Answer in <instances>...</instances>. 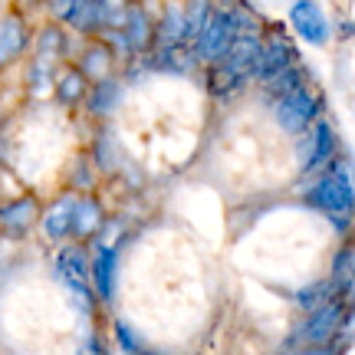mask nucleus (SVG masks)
<instances>
[{
	"label": "nucleus",
	"instance_id": "nucleus-15",
	"mask_svg": "<svg viewBox=\"0 0 355 355\" xmlns=\"http://www.w3.org/2000/svg\"><path fill=\"white\" fill-rule=\"evenodd\" d=\"M66 24L73 26L76 33H99V30H105V7H102V0H79L76 10L69 13Z\"/></svg>",
	"mask_w": 355,
	"mask_h": 355
},
{
	"label": "nucleus",
	"instance_id": "nucleus-22",
	"mask_svg": "<svg viewBox=\"0 0 355 355\" xmlns=\"http://www.w3.org/2000/svg\"><path fill=\"white\" fill-rule=\"evenodd\" d=\"M329 296H332V286H329V283H316V286H306V290L296 293V303H300L306 313H309V309H316L319 303H326Z\"/></svg>",
	"mask_w": 355,
	"mask_h": 355
},
{
	"label": "nucleus",
	"instance_id": "nucleus-7",
	"mask_svg": "<svg viewBox=\"0 0 355 355\" xmlns=\"http://www.w3.org/2000/svg\"><path fill=\"white\" fill-rule=\"evenodd\" d=\"M30 46V30H26L20 13L0 17V69L13 66Z\"/></svg>",
	"mask_w": 355,
	"mask_h": 355
},
{
	"label": "nucleus",
	"instance_id": "nucleus-19",
	"mask_svg": "<svg viewBox=\"0 0 355 355\" xmlns=\"http://www.w3.org/2000/svg\"><path fill=\"white\" fill-rule=\"evenodd\" d=\"M303 69H293V66H286V69H279L277 76H270V79H263L266 83V92L273 96V99H283L286 92H293L296 86H303Z\"/></svg>",
	"mask_w": 355,
	"mask_h": 355
},
{
	"label": "nucleus",
	"instance_id": "nucleus-5",
	"mask_svg": "<svg viewBox=\"0 0 355 355\" xmlns=\"http://www.w3.org/2000/svg\"><path fill=\"white\" fill-rule=\"evenodd\" d=\"M339 322H343V303H339V300H326V303H319L316 309H309V319H306L303 329L296 332L293 339L322 345V343H329L332 336H336Z\"/></svg>",
	"mask_w": 355,
	"mask_h": 355
},
{
	"label": "nucleus",
	"instance_id": "nucleus-9",
	"mask_svg": "<svg viewBox=\"0 0 355 355\" xmlns=\"http://www.w3.org/2000/svg\"><path fill=\"white\" fill-rule=\"evenodd\" d=\"M37 217H40L37 198L24 194V198H17V201H10V204H3V207H0V227L7 230L10 237H24L26 230L37 224Z\"/></svg>",
	"mask_w": 355,
	"mask_h": 355
},
{
	"label": "nucleus",
	"instance_id": "nucleus-25",
	"mask_svg": "<svg viewBox=\"0 0 355 355\" xmlns=\"http://www.w3.org/2000/svg\"><path fill=\"white\" fill-rule=\"evenodd\" d=\"M43 3H46V10H50V17L56 20V24H66L69 13L76 10L79 0H43Z\"/></svg>",
	"mask_w": 355,
	"mask_h": 355
},
{
	"label": "nucleus",
	"instance_id": "nucleus-1",
	"mask_svg": "<svg viewBox=\"0 0 355 355\" xmlns=\"http://www.w3.org/2000/svg\"><path fill=\"white\" fill-rule=\"evenodd\" d=\"M309 201L316 204L322 214H329L336 227H345L349 217L355 214V188L345 175V168H336L332 175L322 178L316 188L309 191Z\"/></svg>",
	"mask_w": 355,
	"mask_h": 355
},
{
	"label": "nucleus",
	"instance_id": "nucleus-17",
	"mask_svg": "<svg viewBox=\"0 0 355 355\" xmlns=\"http://www.w3.org/2000/svg\"><path fill=\"white\" fill-rule=\"evenodd\" d=\"M102 224V207L92 198H79L73 204V237H92Z\"/></svg>",
	"mask_w": 355,
	"mask_h": 355
},
{
	"label": "nucleus",
	"instance_id": "nucleus-10",
	"mask_svg": "<svg viewBox=\"0 0 355 355\" xmlns=\"http://www.w3.org/2000/svg\"><path fill=\"white\" fill-rule=\"evenodd\" d=\"M115 277H119V254L115 247H99L92 257V293L102 303L115 296Z\"/></svg>",
	"mask_w": 355,
	"mask_h": 355
},
{
	"label": "nucleus",
	"instance_id": "nucleus-18",
	"mask_svg": "<svg viewBox=\"0 0 355 355\" xmlns=\"http://www.w3.org/2000/svg\"><path fill=\"white\" fill-rule=\"evenodd\" d=\"M37 56H43V60H60V56H66V33L63 26L53 20L50 26H43L37 37Z\"/></svg>",
	"mask_w": 355,
	"mask_h": 355
},
{
	"label": "nucleus",
	"instance_id": "nucleus-11",
	"mask_svg": "<svg viewBox=\"0 0 355 355\" xmlns=\"http://www.w3.org/2000/svg\"><path fill=\"white\" fill-rule=\"evenodd\" d=\"M293 63V46L290 43H283V40H270L266 46H260V56H257L254 63V79H270L277 76L279 69H286Z\"/></svg>",
	"mask_w": 355,
	"mask_h": 355
},
{
	"label": "nucleus",
	"instance_id": "nucleus-16",
	"mask_svg": "<svg viewBox=\"0 0 355 355\" xmlns=\"http://www.w3.org/2000/svg\"><path fill=\"white\" fill-rule=\"evenodd\" d=\"M112 66H115V56L105 43H89L86 50H83V60H79V69H83L86 79H92V83L112 76Z\"/></svg>",
	"mask_w": 355,
	"mask_h": 355
},
{
	"label": "nucleus",
	"instance_id": "nucleus-8",
	"mask_svg": "<svg viewBox=\"0 0 355 355\" xmlns=\"http://www.w3.org/2000/svg\"><path fill=\"white\" fill-rule=\"evenodd\" d=\"M336 139H332V128L326 122H316L313 128H306V139L300 141V168L313 171V168L326 165L332 158Z\"/></svg>",
	"mask_w": 355,
	"mask_h": 355
},
{
	"label": "nucleus",
	"instance_id": "nucleus-24",
	"mask_svg": "<svg viewBox=\"0 0 355 355\" xmlns=\"http://www.w3.org/2000/svg\"><path fill=\"white\" fill-rule=\"evenodd\" d=\"M332 279H336V283H343V286L355 283V254H352V250H343V254L336 257V270H332Z\"/></svg>",
	"mask_w": 355,
	"mask_h": 355
},
{
	"label": "nucleus",
	"instance_id": "nucleus-20",
	"mask_svg": "<svg viewBox=\"0 0 355 355\" xmlns=\"http://www.w3.org/2000/svg\"><path fill=\"white\" fill-rule=\"evenodd\" d=\"M207 20H211V7H207V0H191L188 10H184V40L198 37Z\"/></svg>",
	"mask_w": 355,
	"mask_h": 355
},
{
	"label": "nucleus",
	"instance_id": "nucleus-13",
	"mask_svg": "<svg viewBox=\"0 0 355 355\" xmlns=\"http://www.w3.org/2000/svg\"><path fill=\"white\" fill-rule=\"evenodd\" d=\"M119 99H122V86H119L112 76L96 79V86L86 92V109L92 115H99V119H102V115H112L115 112Z\"/></svg>",
	"mask_w": 355,
	"mask_h": 355
},
{
	"label": "nucleus",
	"instance_id": "nucleus-14",
	"mask_svg": "<svg viewBox=\"0 0 355 355\" xmlns=\"http://www.w3.org/2000/svg\"><path fill=\"white\" fill-rule=\"evenodd\" d=\"M53 92H56V99L63 102V105H79V102H86V92H89L86 73H83V69H63V73H56Z\"/></svg>",
	"mask_w": 355,
	"mask_h": 355
},
{
	"label": "nucleus",
	"instance_id": "nucleus-26",
	"mask_svg": "<svg viewBox=\"0 0 355 355\" xmlns=\"http://www.w3.org/2000/svg\"><path fill=\"white\" fill-rule=\"evenodd\" d=\"M26 7H37V3H43V0H24Z\"/></svg>",
	"mask_w": 355,
	"mask_h": 355
},
{
	"label": "nucleus",
	"instance_id": "nucleus-6",
	"mask_svg": "<svg viewBox=\"0 0 355 355\" xmlns=\"http://www.w3.org/2000/svg\"><path fill=\"white\" fill-rule=\"evenodd\" d=\"M290 24H293V30H296L306 43H313V46H322V43L329 40L326 13H322V7H319L316 0H296L290 10Z\"/></svg>",
	"mask_w": 355,
	"mask_h": 355
},
{
	"label": "nucleus",
	"instance_id": "nucleus-2",
	"mask_svg": "<svg viewBox=\"0 0 355 355\" xmlns=\"http://www.w3.org/2000/svg\"><path fill=\"white\" fill-rule=\"evenodd\" d=\"M53 270H56L60 283L69 290V296H76L79 303H89V300H92V260H89L83 243H66V247H60Z\"/></svg>",
	"mask_w": 355,
	"mask_h": 355
},
{
	"label": "nucleus",
	"instance_id": "nucleus-3",
	"mask_svg": "<svg viewBox=\"0 0 355 355\" xmlns=\"http://www.w3.org/2000/svg\"><path fill=\"white\" fill-rule=\"evenodd\" d=\"M316 112H319V99L306 86H296L283 99H277V122L290 135H303L306 128L313 125Z\"/></svg>",
	"mask_w": 355,
	"mask_h": 355
},
{
	"label": "nucleus",
	"instance_id": "nucleus-23",
	"mask_svg": "<svg viewBox=\"0 0 355 355\" xmlns=\"http://www.w3.org/2000/svg\"><path fill=\"white\" fill-rule=\"evenodd\" d=\"M115 343H119L122 352H141V349H145L139 339V332L132 329L128 322H122V319H115Z\"/></svg>",
	"mask_w": 355,
	"mask_h": 355
},
{
	"label": "nucleus",
	"instance_id": "nucleus-21",
	"mask_svg": "<svg viewBox=\"0 0 355 355\" xmlns=\"http://www.w3.org/2000/svg\"><path fill=\"white\" fill-rule=\"evenodd\" d=\"M158 40H162L165 46L181 43V40H184V13H181V10H168L165 24L158 26Z\"/></svg>",
	"mask_w": 355,
	"mask_h": 355
},
{
	"label": "nucleus",
	"instance_id": "nucleus-12",
	"mask_svg": "<svg viewBox=\"0 0 355 355\" xmlns=\"http://www.w3.org/2000/svg\"><path fill=\"white\" fill-rule=\"evenodd\" d=\"M73 204H76L73 198H60L43 214V234H46V241L60 243L66 237H73Z\"/></svg>",
	"mask_w": 355,
	"mask_h": 355
},
{
	"label": "nucleus",
	"instance_id": "nucleus-4",
	"mask_svg": "<svg viewBox=\"0 0 355 355\" xmlns=\"http://www.w3.org/2000/svg\"><path fill=\"white\" fill-rule=\"evenodd\" d=\"M237 37L230 13H211V20L204 24V30L194 37V60L201 63H217L224 53L230 50V43Z\"/></svg>",
	"mask_w": 355,
	"mask_h": 355
}]
</instances>
